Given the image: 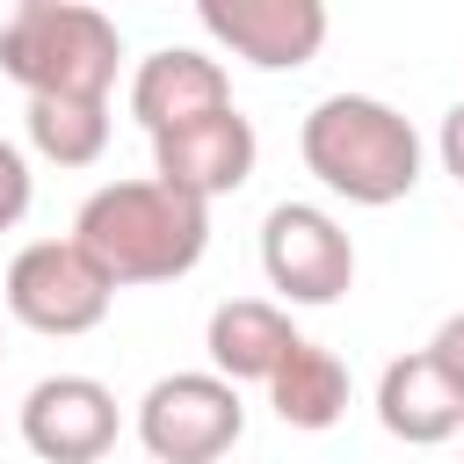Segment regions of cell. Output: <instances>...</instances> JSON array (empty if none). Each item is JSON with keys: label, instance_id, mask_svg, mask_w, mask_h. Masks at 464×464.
I'll return each instance as SVG.
<instances>
[{"label": "cell", "instance_id": "obj_1", "mask_svg": "<svg viewBox=\"0 0 464 464\" xmlns=\"http://www.w3.org/2000/svg\"><path fill=\"white\" fill-rule=\"evenodd\" d=\"M72 239L102 261V276L116 290L130 283H174L203 261L210 246V203L160 181V174H138V181H109L80 203L72 218Z\"/></svg>", "mask_w": 464, "mask_h": 464}, {"label": "cell", "instance_id": "obj_2", "mask_svg": "<svg viewBox=\"0 0 464 464\" xmlns=\"http://www.w3.org/2000/svg\"><path fill=\"white\" fill-rule=\"evenodd\" d=\"M297 152L319 174V188H334V196H348L362 210L406 203L420 188V130L377 94L312 102V116L297 123Z\"/></svg>", "mask_w": 464, "mask_h": 464}, {"label": "cell", "instance_id": "obj_3", "mask_svg": "<svg viewBox=\"0 0 464 464\" xmlns=\"http://www.w3.org/2000/svg\"><path fill=\"white\" fill-rule=\"evenodd\" d=\"M123 36L87 0H22L0 22V72L29 102H109Z\"/></svg>", "mask_w": 464, "mask_h": 464}, {"label": "cell", "instance_id": "obj_4", "mask_svg": "<svg viewBox=\"0 0 464 464\" xmlns=\"http://www.w3.org/2000/svg\"><path fill=\"white\" fill-rule=\"evenodd\" d=\"M0 297L7 312L29 326V334H51V341H72V334H94L116 304V283L102 276V261L80 246V239H29L7 276H0Z\"/></svg>", "mask_w": 464, "mask_h": 464}, {"label": "cell", "instance_id": "obj_5", "mask_svg": "<svg viewBox=\"0 0 464 464\" xmlns=\"http://www.w3.org/2000/svg\"><path fill=\"white\" fill-rule=\"evenodd\" d=\"M246 435V399L218 370H174L138 399V442L152 464H218Z\"/></svg>", "mask_w": 464, "mask_h": 464}, {"label": "cell", "instance_id": "obj_6", "mask_svg": "<svg viewBox=\"0 0 464 464\" xmlns=\"http://www.w3.org/2000/svg\"><path fill=\"white\" fill-rule=\"evenodd\" d=\"M261 276L283 304H341L355 283V239L319 203H276L261 218Z\"/></svg>", "mask_w": 464, "mask_h": 464}, {"label": "cell", "instance_id": "obj_7", "mask_svg": "<svg viewBox=\"0 0 464 464\" xmlns=\"http://www.w3.org/2000/svg\"><path fill=\"white\" fill-rule=\"evenodd\" d=\"M116 392L87 370H58V377H36L29 399H22V442L29 457L44 464H102L116 450Z\"/></svg>", "mask_w": 464, "mask_h": 464}, {"label": "cell", "instance_id": "obj_8", "mask_svg": "<svg viewBox=\"0 0 464 464\" xmlns=\"http://www.w3.org/2000/svg\"><path fill=\"white\" fill-rule=\"evenodd\" d=\"M196 22L246 65L261 72H297L326 44V7L319 0H203Z\"/></svg>", "mask_w": 464, "mask_h": 464}, {"label": "cell", "instance_id": "obj_9", "mask_svg": "<svg viewBox=\"0 0 464 464\" xmlns=\"http://www.w3.org/2000/svg\"><path fill=\"white\" fill-rule=\"evenodd\" d=\"M254 160H261V138H254V123L239 109H218L203 123H181V130L152 138V174L174 181V188H188V196H203V203L246 188Z\"/></svg>", "mask_w": 464, "mask_h": 464}, {"label": "cell", "instance_id": "obj_10", "mask_svg": "<svg viewBox=\"0 0 464 464\" xmlns=\"http://www.w3.org/2000/svg\"><path fill=\"white\" fill-rule=\"evenodd\" d=\"M218 109H232V80H225V65L210 51L167 44V51L138 58V72H130V116L145 123V138H167V130L203 123Z\"/></svg>", "mask_w": 464, "mask_h": 464}, {"label": "cell", "instance_id": "obj_11", "mask_svg": "<svg viewBox=\"0 0 464 464\" xmlns=\"http://www.w3.org/2000/svg\"><path fill=\"white\" fill-rule=\"evenodd\" d=\"M377 428L392 442H406V450H435V442L464 435V399L428 362V348L384 362V377H377Z\"/></svg>", "mask_w": 464, "mask_h": 464}, {"label": "cell", "instance_id": "obj_12", "mask_svg": "<svg viewBox=\"0 0 464 464\" xmlns=\"http://www.w3.org/2000/svg\"><path fill=\"white\" fill-rule=\"evenodd\" d=\"M304 334L290 326V312L276 297H225L203 326V348H210V370L225 384H268L283 370V355L297 348Z\"/></svg>", "mask_w": 464, "mask_h": 464}, {"label": "cell", "instance_id": "obj_13", "mask_svg": "<svg viewBox=\"0 0 464 464\" xmlns=\"http://www.w3.org/2000/svg\"><path fill=\"white\" fill-rule=\"evenodd\" d=\"M268 406H276L283 428H304V435L334 428L348 413V370H341V355L319 348V341H297L283 355V370L268 377Z\"/></svg>", "mask_w": 464, "mask_h": 464}, {"label": "cell", "instance_id": "obj_14", "mask_svg": "<svg viewBox=\"0 0 464 464\" xmlns=\"http://www.w3.org/2000/svg\"><path fill=\"white\" fill-rule=\"evenodd\" d=\"M22 130L51 167H94L109 152V102H29Z\"/></svg>", "mask_w": 464, "mask_h": 464}, {"label": "cell", "instance_id": "obj_15", "mask_svg": "<svg viewBox=\"0 0 464 464\" xmlns=\"http://www.w3.org/2000/svg\"><path fill=\"white\" fill-rule=\"evenodd\" d=\"M29 196H36V174H29L22 145L0 138V232H14V225L29 218Z\"/></svg>", "mask_w": 464, "mask_h": 464}, {"label": "cell", "instance_id": "obj_16", "mask_svg": "<svg viewBox=\"0 0 464 464\" xmlns=\"http://www.w3.org/2000/svg\"><path fill=\"white\" fill-rule=\"evenodd\" d=\"M428 362L450 377V392L464 399V312H450L442 326H435V341H428Z\"/></svg>", "mask_w": 464, "mask_h": 464}, {"label": "cell", "instance_id": "obj_17", "mask_svg": "<svg viewBox=\"0 0 464 464\" xmlns=\"http://www.w3.org/2000/svg\"><path fill=\"white\" fill-rule=\"evenodd\" d=\"M435 152H442V174L464 188V102H450V116H442V130H435Z\"/></svg>", "mask_w": 464, "mask_h": 464}]
</instances>
